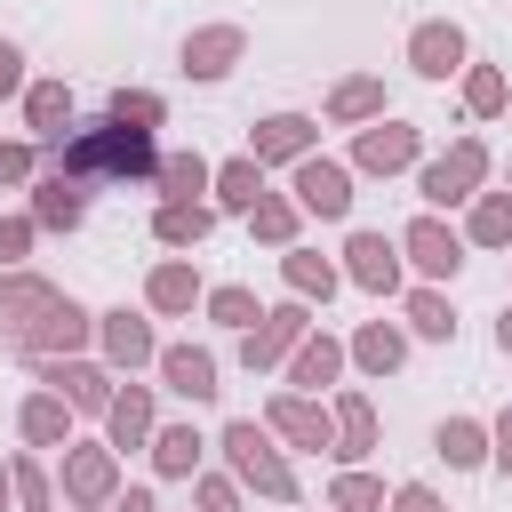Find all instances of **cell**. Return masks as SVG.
<instances>
[{"mask_svg": "<svg viewBox=\"0 0 512 512\" xmlns=\"http://www.w3.org/2000/svg\"><path fill=\"white\" fill-rule=\"evenodd\" d=\"M72 184H152L160 176V152H152V136L144 128H120L112 112L104 120H88V128H72L64 136V160H56Z\"/></svg>", "mask_w": 512, "mask_h": 512, "instance_id": "1", "label": "cell"}, {"mask_svg": "<svg viewBox=\"0 0 512 512\" xmlns=\"http://www.w3.org/2000/svg\"><path fill=\"white\" fill-rule=\"evenodd\" d=\"M216 448L232 456V480H240V488H256V496H272V504H296V472H288V456L272 448V424L232 416Z\"/></svg>", "mask_w": 512, "mask_h": 512, "instance_id": "2", "label": "cell"}, {"mask_svg": "<svg viewBox=\"0 0 512 512\" xmlns=\"http://www.w3.org/2000/svg\"><path fill=\"white\" fill-rule=\"evenodd\" d=\"M480 184H488V144L480 136H456L440 160H424V176H416V192L432 200V208H456V200H480Z\"/></svg>", "mask_w": 512, "mask_h": 512, "instance_id": "3", "label": "cell"}, {"mask_svg": "<svg viewBox=\"0 0 512 512\" xmlns=\"http://www.w3.org/2000/svg\"><path fill=\"white\" fill-rule=\"evenodd\" d=\"M304 336H312V312H304V296H288V304H272V312H264V320L240 336V368H248V376H264V368H288Z\"/></svg>", "mask_w": 512, "mask_h": 512, "instance_id": "4", "label": "cell"}, {"mask_svg": "<svg viewBox=\"0 0 512 512\" xmlns=\"http://www.w3.org/2000/svg\"><path fill=\"white\" fill-rule=\"evenodd\" d=\"M56 304H64L56 280H40V272H0V344H24Z\"/></svg>", "mask_w": 512, "mask_h": 512, "instance_id": "5", "label": "cell"}, {"mask_svg": "<svg viewBox=\"0 0 512 512\" xmlns=\"http://www.w3.org/2000/svg\"><path fill=\"white\" fill-rule=\"evenodd\" d=\"M264 424H272L288 448H328V456H336V408H320V400H304V392H272Z\"/></svg>", "mask_w": 512, "mask_h": 512, "instance_id": "6", "label": "cell"}, {"mask_svg": "<svg viewBox=\"0 0 512 512\" xmlns=\"http://www.w3.org/2000/svg\"><path fill=\"white\" fill-rule=\"evenodd\" d=\"M120 496V456L112 448H64V504H80V512H96V504H112Z\"/></svg>", "mask_w": 512, "mask_h": 512, "instance_id": "7", "label": "cell"}, {"mask_svg": "<svg viewBox=\"0 0 512 512\" xmlns=\"http://www.w3.org/2000/svg\"><path fill=\"white\" fill-rule=\"evenodd\" d=\"M416 152H424V136H416L408 120H368V128L352 136V160H360L368 176H400V168H416Z\"/></svg>", "mask_w": 512, "mask_h": 512, "instance_id": "8", "label": "cell"}, {"mask_svg": "<svg viewBox=\"0 0 512 512\" xmlns=\"http://www.w3.org/2000/svg\"><path fill=\"white\" fill-rule=\"evenodd\" d=\"M296 208H304V216H328V224L352 216V168H344V160H320V152L296 160Z\"/></svg>", "mask_w": 512, "mask_h": 512, "instance_id": "9", "label": "cell"}, {"mask_svg": "<svg viewBox=\"0 0 512 512\" xmlns=\"http://www.w3.org/2000/svg\"><path fill=\"white\" fill-rule=\"evenodd\" d=\"M400 256H408L424 280H456V264H464V232H448L440 216H416V224L400 232Z\"/></svg>", "mask_w": 512, "mask_h": 512, "instance_id": "10", "label": "cell"}, {"mask_svg": "<svg viewBox=\"0 0 512 512\" xmlns=\"http://www.w3.org/2000/svg\"><path fill=\"white\" fill-rule=\"evenodd\" d=\"M240 56H248V32H240V24H200V32H184V72H192V80H224Z\"/></svg>", "mask_w": 512, "mask_h": 512, "instance_id": "11", "label": "cell"}, {"mask_svg": "<svg viewBox=\"0 0 512 512\" xmlns=\"http://www.w3.org/2000/svg\"><path fill=\"white\" fill-rule=\"evenodd\" d=\"M312 136H320V120H304V112H264L256 136H248V160H256V168H264V160H312Z\"/></svg>", "mask_w": 512, "mask_h": 512, "instance_id": "12", "label": "cell"}, {"mask_svg": "<svg viewBox=\"0 0 512 512\" xmlns=\"http://www.w3.org/2000/svg\"><path fill=\"white\" fill-rule=\"evenodd\" d=\"M344 280L392 296V288H400V240H384V232H352V240H344Z\"/></svg>", "mask_w": 512, "mask_h": 512, "instance_id": "13", "label": "cell"}, {"mask_svg": "<svg viewBox=\"0 0 512 512\" xmlns=\"http://www.w3.org/2000/svg\"><path fill=\"white\" fill-rule=\"evenodd\" d=\"M40 376H48V392H64L72 400V416H104L112 408V376L104 368H88V360H40Z\"/></svg>", "mask_w": 512, "mask_h": 512, "instance_id": "14", "label": "cell"}, {"mask_svg": "<svg viewBox=\"0 0 512 512\" xmlns=\"http://www.w3.org/2000/svg\"><path fill=\"white\" fill-rule=\"evenodd\" d=\"M408 64H416L424 80H448V72H464V24H448V16L416 24V32H408Z\"/></svg>", "mask_w": 512, "mask_h": 512, "instance_id": "15", "label": "cell"}, {"mask_svg": "<svg viewBox=\"0 0 512 512\" xmlns=\"http://www.w3.org/2000/svg\"><path fill=\"white\" fill-rule=\"evenodd\" d=\"M88 336H96V312H80V304L64 296V304H56V312H48V320L24 336V352H32V360H72Z\"/></svg>", "mask_w": 512, "mask_h": 512, "instance_id": "16", "label": "cell"}, {"mask_svg": "<svg viewBox=\"0 0 512 512\" xmlns=\"http://www.w3.org/2000/svg\"><path fill=\"white\" fill-rule=\"evenodd\" d=\"M80 216H88V184H72L64 168H48V176L32 184V224H40V232H72Z\"/></svg>", "mask_w": 512, "mask_h": 512, "instance_id": "17", "label": "cell"}, {"mask_svg": "<svg viewBox=\"0 0 512 512\" xmlns=\"http://www.w3.org/2000/svg\"><path fill=\"white\" fill-rule=\"evenodd\" d=\"M96 344H104V360L112 368H144V360H160V344H152V328L120 304V312H96Z\"/></svg>", "mask_w": 512, "mask_h": 512, "instance_id": "18", "label": "cell"}, {"mask_svg": "<svg viewBox=\"0 0 512 512\" xmlns=\"http://www.w3.org/2000/svg\"><path fill=\"white\" fill-rule=\"evenodd\" d=\"M160 376H168V392H184L192 408L224 392V384H216V352H200V344H168V352H160Z\"/></svg>", "mask_w": 512, "mask_h": 512, "instance_id": "19", "label": "cell"}, {"mask_svg": "<svg viewBox=\"0 0 512 512\" xmlns=\"http://www.w3.org/2000/svg\"><path fill=\"white\" fill-rule=\"evenodd\" d=\"M344 360H352V352H344L336 336H304V344H296V360H288V392H304V400H312L320 384H336V376H344Z\"/></svg>", "mask_w": 512, "mask_h": 512, "instance_id": "20", "label": "cell"}, {"mask_svg": "<svg viewBox=\"0 0 512 512\" xmlns=\"http://www.w3.org/2000/svg\"><path fill=\"white\" fill-rule=\"evenodd\" d=\"M16 432H24L32 448H72V400H64V392H32V400L16 408Z\"/></svg>", "mask_w": 512, "mask_h": 512, "instance_id": "21", "label": "cell"}, {"mask_svg": "<svg viewBox=\"0 0 512 512\" xmlns=\"http://www.w3.org/2000/svg\"><path fill=\"white\" fill-rule=\"evenodd\" d=\"M144 304H152V312H192V304H208V288H200V272H192L184 256H168V264H152Z\"/></svg>", "mask_w": 512, "mask_h": 512, "instance_id": "22", "label": "cell"}, {"mask_svg": "<svg viewBox=\"0 0 512 512\" xmlns=\"http://www.w3.org/2000/svg\"><path fill=\"white\" fill-rule=\"evenodd\" d=\"M104 432H112V440H104L112 456H120V448H144V440H152V392H144V384L112 392V408H104Z\"/></svg>", "mask_w": 512, "mask_h": 512, "instance_id": "23", "label": "cell"}, {"mask_svg": "<svg viewBox=\"0 0 512 512\" xmlns=\"http://www.w3.org/2000/svg\"><path fill=\"white\" fill-rule=\"evenodd\" d=\"M208 224H216V208H208V200H160L152 240H160V248H200V240H208Z\"/></svg>", "mask_w": 512, "mask_h": 512, "instance_id": "24", "label": "cell"}, {"mask_svg": "<svg viewBox=\"0 0 512 512\" xmlns=\"http://www.w3.org/2000/svg\"><path fill=\"white\" fill-rule=\"evenodd\" d=\"M328 120H344V128H368V120H384V80H376V72H352V80H336V96H328Z\"/></svg>", "mask_w": 512, "mask_h": 512, "instance_id": "25", "label": "cell"}, {"mask_svg": "<svg viewBox=\"0 0 512 512\" xmlns=\"http://www.w3.org/2000/svg\"><path fill=\"white\" fill-rule=\"evenodd\" d=\"M344 352H352V368H368V376H392V368L408 360V336H400L392 320H368V328H360Z\"/></svg>", "mask_w": 512, "mask_h": 512, "instance_id": "26", "label": "cell"}, {"mask_svg": "<svg viewBox=\"0 0 512 512\" xmlns=\"http://www.w3.org/2000/svg\"><path fill=\"white\" fill-rule=\"evenodd\" d=\"M168 200H200V192H216V168L200 160V152H160V176H152Z\"/></svg>", "mask_w": 512, "mask_h": 512, "instance_id": "27", "label": "cell"}, {"mask_svg": "<svg viewBox=\"0 0 512 512\" xmlns=\"http://www.w3.org/2000/svg\"><path fill=\"white\" fill-rule=\"evenodd\" d=\"M256 200H264V168H256L248 152H240V160H224V168H216V200H208V208H232V216H248Z\"/></svg>", "mask_w": 512, "mask_h": 512, "instance_id": "28", "label": "cell"}, {"mask_svg": "<svg viewBox=\"0 0 512 512\" xmlns=\"http://www.w3.org/2000/svg\"><path fill=\"white\" fill-rule=\"evenodd\" d=\"M280 272H288V288H296L304 304H312V296L328 304V296H336V280H344V272H336L328 256H312V248H280Z\"/></svg>", "mask_w": 512, "mask_h": 512, "instance_id": "29", "label": "cell"}, {"mask_svg": "<svg viewBox=\"0 0 512 512\" xmlns=\"http://www.w3.org/2000/svg\"><path fill=\"white\" fill-rule=\"evenodd\" d=\"M368 448H376V408H368L360 392H344V400H336V456L360 464Z\"/></svg>", "mask_w": 512, "mask_h": 512, "instance_id": "30", "label": "cell"}, {"mask_svg": "<svg viewBox=\"0 0 512 512\" xmlns=\"http://www.w3.org/2000/svg\"><path fill=\"white\" fill-rule=\"evenodd\" d=\"M432 456H440V464H456V472H464V464H488V424L448 416V424L432 432Z\"/></svg>", "mask_w": 512, "mask_h": 512, "instance_id": "31", "label": "cell"}, {"mask_svg": "<svg viewBox=\"0 0 512 512\" xmlns=\"http://www.w3.org/2000/svg\"><path fill=\"white\" fill-rule=\"evenodd\" d=\"M24 120H32V136H64L72 88H64V80H32V88H24Z\"/></svg>", "mask_w": 512, "mask_h": 512, "instance_id": "32", "label": "cell"}, {"mask_svg": "<svg viewBox=\"0 0 512 512\" xmlns=\"http://www.w3.org/2000/svg\"><path fill=\"white\" fill-rule=\"evenodd\" d=\"M152 464H160L168 480H192V472H200V432H192V424H160V432H152Z\"/></svg>", "mask_w": 512, "mask_h": 512, "instance_id": "33", "label": "cell"}, {"mask_svg": "<svg viewBox=\"0 0 512 512\" xmlns=\"http://www.w3.org/2000/svg\"><path fill=\"white\" fill-rule=\"evenodd\" d=\"M248 224H256V240H272V248H296V224H304V208H296V200H280V192H264V200L248 208Z\"/></svg>", "mask_w": 512, "mask_h": 512, "instance_id": "34", "label": "cell"}, {"mask_svg": "<svg viewBox=\"0 0 512 512\" xmlns=\"http://www.w3.org/2000/svg\"><path fill=\"white\" fill-rule=\"evenodd\" d=\"M504 96H512V88H504V72H496V64H464V112H472V120H496V112H504Z\"/></svg>", "mask_w": 512, "mask_h": 512, "instance_id": "35", "label": "cell"}, {"mask_svg": "<svg viewBox=\"0 0 512 512\" xmlns=\"http://www.w3.org/2000/svg\"><path fill=\"white\" fill-rule=\"evenodd\" d=\"M472 240L480 248H512V192H480L472 200Z\"/></svg>", "mask_w": 512, "mask_h": 512, "instance_id": "36", "label": "cell"}, {"mask_svg": "<svg viewBox=\"0 0 512 512\" xmlns=\"http://www.w3.org/2000/svg\"><path fill=\"white\" fill-rule=\"evenodd\" d=\"M408 328H416V336H432V344H448V336H456L448 296H440V288H416V296H408Z\"/></svg>", "mask_w": 512, "mask_h": 512, "instance_id": "37", "label": "cell"}, {"mask_svg": "<svg viewBox=\"0 0 512 512\" xmlns=\"http://www.w3.org/2000/svg\"><path fill=\"white\" fill-rule=\"evenodd\" d=\"M112 120H120V128H144V136H152V128L168 120V104H160L152 88H112Z\"/></svg>", "mask_w": 512, "mask_h": 512, "instance_id": "38", "label": "cell"}, {"mask_svg": "<svg viewBox=\"0 0 512 512\" xmlns=\"http://www.w3.org/2000/svg\"><path fill=\"white\" fill-rule=\"evenodd\" d=\"M208 320H216V328H240V336H248V328L264 320V304H256L248 288H208Z\"/></svg>", "mask_w": 512, "mask_h": 512, "instance_id": "39", "label": "cell"}, {"mask_svg": "<svg viewBox=\"0 0 512 512\" xmlns=\"http://www.w3.org/2000/svg\"><path fill=\"white\" fill-rule=\"evenodd\" d=\"M328 512H384V480H368V472H336Z\"/></svg>", "mask_w": 512, "mask_h": 512, "instance_id": "40", "label": "cell"}, {"mask_svg": "<svg viewBox=\"0 0 512 512\" xmlns=\"http://www.w3.org/2000/svg\"><path fill=\"white\" fill-rule=\"evenodd\" d=\"M8 480H16V504H24V512H56V488H48V472H40L32 456H16Z\"/></svg>", "mask_w": 512, "mask_h": 512, "instance_id": "41", "label": "cell"}, {"mask_svg": "<svg viewBox=\"0 0 512 512\" xmlns=\"http://www.w3.org/2000/svg\"><path fill=\"white\" fill-rule=\"evenodd\" d=\"M32 232H40L32 216H0V264H8V272L24 264V248H32Z\"/></svg>", "mask_w": 512, "mask_h": 512, "instance_id": "42", "label": "cell"}, {"mask_svg": "<svg viewBox=\"0 0 512 512\" xmlns=\"http://www.w3.org/2000/svg\"><path fill=\"white\" fill-rule=\"evenodd\" d=\"M192 504H200V512H240V488H232V480H216V472H208V480H200V488H192Z\"/></svg>", "mask_w": 512, "mask_h": 512, "instance_id": "43", "label": "cell"}, {"mask_svg": "<svg viewBox=\"0 0 512 512\" xmlns=\"http://www.w3.org/2000/svg\"><path fill=\"white\" fill-rule=\"evenodd\" d=\"M32 168H40V152H32V144H0V184H24Z\"/></svg>", "mask_w": 512, "mask_h": 512, "instance_id": "44", "label": "cell"}, {"mask_svg": "<svg viewBox=\"0 0 512 512\" xmlns=\"http://www.w3.org/2000/svg\"><path fill=\"white\" fill-rule=\"evenodd\" d=\"M392 512H448V504H440L424 480H408V488H392Z\"/></svg>", "mask_w": 512, "mask_h": 512, "instance_id": "45", "label": "cell"}, {"mask_svg": "<svg viewBox=\"0 0 512 512\" xmlns=\"http://www.w3.org/2000/svg\"><path fill=\"white\" fill-rule=\"evenodd\" d=\"M16 88H24V48L0 40V96H16Z\"/></svg>", "mask_w": 512, "mask_h": 512, "instance_id": "46", "label": "cell"}, {"mask_svg": "<svg viewBox=\"0 0 512 512\" xmlns=\"http://www.w3.org/2000/svg\"><path fill=\"white\" fill-rule=\"evenodd\" d=\"M488 456H496V464H504V472H512V408H504V416H496V424H488Z\"/></svg>", "mask_w": 512, "mask_h": 512, "instance_id": "47", "label": "cell"}, {"mask_svg": "<svg viewBox=\"0 0 512 512\" xmlns=\"http://www.w3.org/2000/svg\"><path fill=\"white\" fill-rule=\"evenodd\" d=\"M104 512H160V504H152V496H144V488H128V496H112V504H104Z\"/></svg>", "mask_w": 512, "mask_h": 512, "instance_id": "48", "label": "cell"}, {"mask_svg": "<svg viewBox=\"0 0 512 512\" xmlns=\"http://www.w3.org/2000/svg\"><path fill=\"white\" fill-rule=\"evenodd\" d=\"M8 504H16V480H8V464H0V512H8Z\"/></svg>", "mask_w": 512, "mask_h": 512, "instance_id": "49", "label": "cell"}, {"mask_svg": "<svg viewBox=\"0 0 512 512\" xmlns=\"http://www.w3.org/2000/svg\"><path fill=\"white\" fill-rule=\"evenodd\" d=\"M496 344H504V352H512V312H504V320H496Z\"/></svg>", "mask_w": 512, "mask_h": 512, "instance_id": "50", "label": "cell"}]
</instances>
